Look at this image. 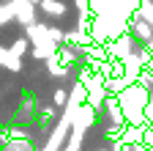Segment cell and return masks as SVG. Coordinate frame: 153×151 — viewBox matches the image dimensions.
I'll return each mask as SVG.
<instances>
[{"label": "cell", "instance_id": "1", "mask_svg": "<svg viewBox=\"0 0 153 151\" xmlns=\"http://www.w3.org/2000/svg\"><path fill=\"white\" fill-rule=\"evenodd\" d=\"M131 36H134V41H140V44H148L150 39H153V25H148L142 17L134 11V17H131V30H128Z\"/></svg>", "mask_w": 153, "mask_h": 151}, {"label": "cell", "instance_id": "2", "mask_svg": "<svg viewBox=\"0 0 153 151\" xmlns=\"http://www.w3.org/2000/svg\"><path fill=\"white\" fill-rule=\"evenodd\" d=\"M137 14L142 17V20L148 25H153V0H140V6H137Z\"/></svg>", "mask_w": 153, "mask_h": 151}, {"label": "cell", "instance_id": "3", "mask_svg": "<svg viewBox=\"0 0 153 151\" xmlns=\"http://www.w3.org/2000/svg\"><path fill=\"white\" fill-rule=\"evenodd\" d=\"M27 47H30V39H27V36H22V39H16L14 44H11V55H14V58H22V55L27 52Z\"/></svg>", "mask_w": 153, "mask_h": 151}, {"label": "cell", "instance_id": "4", "mask_svg": "<svg viewBox=\"0 0 153 151\" xmlns=\"http://www.w3.org/2000/svg\"><path fill=\"white\" fill-rule=\"evenodd\" d=\"M38 8L47 11V14H63L66 11V6H60L57 0H38Z\"/></svg>", "mask_w": 153, "mask_h": 151}, {"label": "cell", "instance_id": "5", "mask_svg": "<svg viewBox=\"0 0 153 151\" xmlns=\"http://www.w3.org/2000/svg\"><path fill=\"white\" fill-rule=\"evenodd\" d=\"M52 99H55V104H57V107H63V104H68V91H66V88H55V93H52Z\"/></svg>", "mask_w": 153, "mask_h": 151}]
</instances>
